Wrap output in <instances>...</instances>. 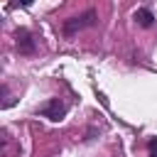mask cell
Returning <instances> with one entry per match:
<instances>
[{"label":"cell","mask_w":157,"mask_h":157,"mask_svg":"<svg viewBox=\"0 0 157 157\" xmlns=\"http://www.w3.org/2000/svg\"><path fill=\"white\" fill-rule=\"evenodd\" d=\"M15 47L20 49V54H34L37 52V39H34V34L29 29L20 27L15 32Z\"/></svg>","instance_id":"obj_2"},{"label":"cell","mask_w":157,"mask_h":157,"mask_svg":"<svg viewBox=\"0 0 157 157\" xmlns=\"http://www.w3.org/2000/svg\"><path fill=\"white\" fill-rule=\"evenodd\" d=\"M135 22H137L140 27H150V25L155 22L152 10H150V7H137V10H135Z\"/></svg>","instance_id":"obj_4"},{"label":"cell","mask_w":157,"mask_h":157,"mask_svg":"<svg viewBox=\"0 0 157 157\" xmlns=\"http://www.w3.org/2000/svg\"><path fill=\"white\" fill-rule=\"evenodd\" d=\"M96 20H98L96 10H93V7H88V10H83L81 15H74V17L64 20V34H66V37H71V34L81 32L83 27H93V25H96Z\"/></svg>","instance_id":"obj_1"},{"label":"cell","mask_w":157,"mask_h":157,"mask_svg":"<svg viewBox=\"0 0 157 157\" xmlns=\"http://www.w3.org/2000/svg\"><path fill=\"white\" fill-rule=\"evenodd\" d=\"M39 113L49 120H61L66 115V103H61L59 98H49L44 105H39Z\"/></svg>","instance_id":"obj_3"},{"label":"cell","mask_w":157,"mask_h":157,"mask_svg":"<svg viewBox=\"0 0 157 157\" xmlns=\"http://www.w3.org/2000/svg\"><path fill=\"white\" fill-rule=\"evenodd\" d=\"M150 157H157V137L150 140Z\"/></svg>","instance_id":"obj_5"}]
</instances>
